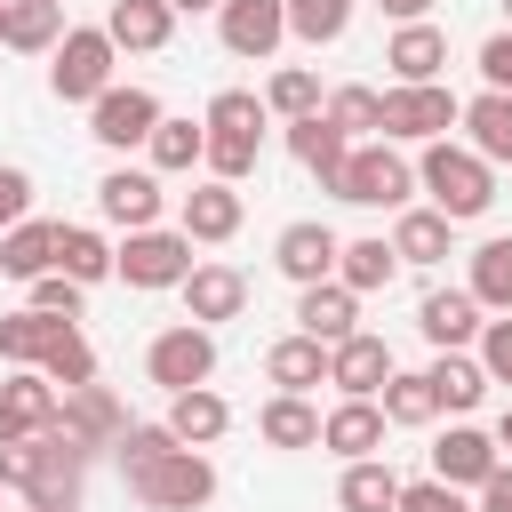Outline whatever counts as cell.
<instances>
[{"instance_id": "ffe728a7", "label": "cell", "mask_w": 512, "mask_h": 512, "mask_svg": "<svg viewBox=\"0 0 512 512\" xmlns=\"http://www.w3.org/2000/svg\"><path fill=\"white\" fill-rule=\"evenodd\" d=\"M416 328L440 344V352H464L488 320H480V304H472V288H432L424 304H416Z\"/></svg>"}, {"instance_id": "681fc988", "label": "cell", "mask_w": 512, "mask_h": 512, "mask_svg": "<svg viewBox=\"0 0 512 512\" xmlns=\"http://www.w3.org/2000/svg\"><path fill=\"white\" fill-rule=\"evenodd\" d=\"M480 80H488L496 96H512V32H488V40H480Z\"/></svg>"}, {"instance_id": "f5cc1de1", "label": "cell", "mask_w": 512, "mask_h": 512, "mask_svg": "<svg viewBox=\"0 0 512 512\" xmlns=\"http://www.w3.org/2000/svg\"><path fill=\"white\" fill-rule=\"evenodd\" d=\"M176 16H208V8H224V0H168Z\"/></svg>"}, {"instance_id": "6da1fadb", "label": "cell", "mask_w": 512, "mask_h": 512, "mask_svg": "<svg viewBox=\"0 0 512 512\" xmlns=\"http://www.w3.org/2000/svg\"><path fill=\"white\" fill-rule=\"evenodd\" d=\"M120 480L152 512H200L216 496V464L200 448H184L168 424H128L120 432Z\"/></svg>"}, {"instance_id": "74e56055", "label": "cell", "mask_w": 512, "mask_h": 512, "mask_svg": "<svg viewBox=\"0 0 512 512\" xmlns=\"http://www.w3.org/2000/svg\"><path fill=\"white\" fill-rule=\"evenodd\" d=\"M144 152H152V176H176V168H200V160H208V128H192V120H160Z\"/></svg>"}, {"instance_id": "d4e9b609", "label": "cell", "mask_w": 512, "mask_h": 512, "mask_svg": "<svg viewBox=\"0 0 512 512\" xmlns=\"http://www.w3.org/2000/svg\"><path fill=\"white\" fill-rule=\"evenodd\" d=\"M264 376L280 384V392H312V384H328V344L320 336H280L272 352H264Z\"/></svg>"}, {"instance_id": "f546056e", "label": "cell", "mask_w": 512, "mask_h": 512, "mask_svg": "<svg viewBox=\"0 0 512 512\" xmlns=\"http://www.w3.org/2000/svg\"><path fill=\"white\" fill-rule=\"evenodd\" d=\"M64 32H72V24H64V0H8V48H24V56H56Z\"/></svg>"}, {"instance_id": "1f68e13d", "label": "cell", "mask_w": 512, "mask_h": 512, "mask_svg": "<svg viewBox=\"0 0 512 512\" xmlns=\"http://www.w3.org/2000/svg\"><path fill=\"white\" fill-rule=\"evenodd\" d=\"M56 272H72L80 288H88V280H112V272H120V248H112L104 232H88V224H64V240H56Z\"/></svg>"}, {"instance_id": "4dcf8cb0", "label": "cell", "mask_w": 512, "mask_h": 512, "mask_svg": "<svg viewBox=\"0 0 512 512\" xmlns=\"http://www.w3.org/2000/svg\"><path fill=\"white\" fill-rule=\"evenodd\" d=\"M448 232H456V224H448L440 208H400L392 256H400V264H440V256H448Z\"/></svg>"}, {"instance_id": "4316f807", "label": "cell", "mask_w": 512, "mask_h": 512, "mask_svg": "<svg viewBox=\"0 0 512 512\" xmlns=\"http://www.w3.org/2000/svg\"><path fill=\"white\" fill-rule=\"evenodd\" d=\"M256 432H264L272 448H320V408H312L304 392H272V400L256 408Z\"/></svg>"}, {"instance_id": "3957f363", "label": "cell", "mask_w": 512, "mask_h": 512, "mask_svg": "<svg viewBox=\"0 0 512 512\" xmlns=\"http://www.w3.org/2000/svg\"><path fill=\"white\" fill-rule=\"evenodd\" d=\"M416 184L432 192V208L448 216V224H472V216H488V200H496V176H488V160L472 152V144H424V160H416Z\"/></svg>"}, {"instance_id": "44dd1931", "label": "cell", "mask_w": 512, "mask_h": 512, "mask_svg": "<svg viewBox=\"0 0 512 512\" xmlns=\"http://www.w3.org/2000/svg\"><path fill=\"white\" fill-rule=\"evenodd\" d=\"M320 448H336L344 464L376 456V448H384V408H376V400H344V408H328V416H320Z\"/></svg>"}, {"instance_id": "816d5d0a", "label": "cell", "mask_w": 512, "mask_h": 512, "mask_svg": "<svg viewBox=\"0 0 512 512\" xmlns=\"http://www.w3.org/2000/svg\"><path fill=\"white\" fill-rule=\"evenodd\" d=\"M376 8H384V16H400V24H432V8H440V0H376Z\"/></svg>"}, {"instance_id": "f1b7e54d", "label": "cell", "mask_w": 512, "mask_h": 512, "mask_svg": "<svg viewBox=\"0 0 512 512\" xmlns=\"http://www.w3.org/2000/svg\"><path fill=\"white\" fill-rule=\"evenodd\" d=\"M424 384H432V400H440L448 416H464V408H480V400H488V368H480V360H464V352H440V360L424 368Z\"/></svg>"}, {"instance_id": "277c9868", "label": "cell", "mask_w": 512, "mask_h": 512, "mask_svg": "<svg viewBox=\"0 0 512 512\" xmlns=\"http://www.w3.org/2000/svg\"><path fill=\"white\" fill-rule=\"evenodd\" d=\"M112 32L104 24H72L64 40H56V56H48V88L64 96V104H96L104 88H112Z\"/></svg>"}, {"instance_id": "d6986e66", "label": "cell", "mask_w": 512, "mask_h": 512, "mask_svg": "<svg viewBox=\"0 0 512 512\" xmlns=\"http://www.w3.org/2000/svg\"><path fill=\"white\" fill-rule=\"evenodd\" d=\"M240 304H248V280H240L232 264H192V280H184V312H192V328L240 320Z\"/></svg>"}, {"instance_id": "83f0119b", "label": "cell", "mask_w": 512, "mask_h": 512, "mask_svg": "<svg viewBox=\"0 0 512 512\" xmlns=\"http://www.w3.org/2000/svg\"><path fill=\"white\" fill-rule=\"evenodd\" d=\"M56 240H64V224H40V216H24V224L0 240V272H16V280H40V272H56Z\"/></svg>"}, {"instance_id": "7bdbcfd3", "label": "cell", "mask_w": 512, "mask_h": 512, "mask_svg": "<svg viewBox=\"0 0 512 512\" xmlns=\"http://www.w3.org/2000/svg\"><path fill=\"white\" fill-rule=\"evenodd\" d=\"M264 104H272L280 120H304V112H320V80H312L304 64H288V72H272V88H264Z\"/></svg>"}, {"instance_id": "603a6c76", "label": "cell", "mask_w": 512, "mask_h": 512, "mask_svg": "<svg viewBox=\"0 0 512 512\" xmlns=\"http://www.w3.org/2000/svg\"><path fill=\"white\" fill-rule=\"evenodd\" d=\"M104 32H112V48H136V56H152V48H168V32H176V8H168V0H112Z\"/></svg>"}, {"instance_id": "ba28073f", "label": "cell", "mask_w": 512, "mask_h": 512, "mask_svg": "<svg viewBox=\"0 0 512 512\" xmlns=\"http://www.w3.org/2000/svg\"><path fill=\"white\" fill-rule=\"evenodd\" d=\"M120 280L128 288H184L192 280V240L184 232H128L120 240Z\"/></svg>"}, {"instance_id": "484cf974", "label": "cell", "mask_w": 512, "mask_h": 512, "mask_svg": "<svg viewBox=\"0 0 512 512\" xmlns=\"http://www.w3.org/2000/svg\"><path fill=\"white\" fill-rule=\"evenodd\" d=\"M400 472L384 464V456H360V464H344V480H336V504L344 512H400Z\"/></svg>"}, {"instance_id": "d590c367", "label": "cell", "mask_w": 512, "mask_h": 512, "mask_svg": "<svg viewBox=\"0 0 512 512\" xmlns=\"http://www.w3.org/2000/svg\"><path fill=\"white\" fill-rule=\"evenodd\" d=\"M472 304L480 312H512V240H480L472 248Z\"/></svg>"}, {"instance_id": "cb8c5ba5", "label": "cell", "mask_w": 512, "mask_h": 512, "mask_svg": "<svg viewBox=\"0 0 512 512\" xmlns=\"http://www.w3.org/2000/svg\"><path fill=\"white\" fill-rule=\"evenodd\" d=\"M240 232V184H192L184 192V240H232Z\"/></svg>"}, {"instance_id": "7dc6e473", "label": "cell", "mask_w": 512, "mask_h": 512, "mask_svg": "<svg viewBox=\"0 0 512 512\" xmlns=\"http://www.w3.org/2000/svg\"><path fill=\"white\" fill-rule=\"evenodd\" d=\"M24 216H32V176H24V168H0V240H8Z\"/></svg>"}, {"instance_id": "c3c4849f", "label": "cell", "mask_w": 512, "mask_h": 512, "mask_svg": "<svg viewBox=\"0 0 512 512\" xmlns=\"http://www.w3.org/2000/svg\"><path fill=\"white\" fill-rule=\"evenodd\" d=\"M400 512H472V504L448 480H416V488H400Z\"/></svg>"}, {"instance_id": "7402d4cb", "label": "cell", "mask_w": 512, "mask_h": 512, "mask_svg": "<svg viewBox=\"0 0 512 512\" xmlns=\"http://www.w3.org/2000/svg\"><path fill=\"white\" fill-rule=\"evenodd\" d=\"M288 152H296L320 184H336V168L352 160V136H344L328 112H304V120H288Z\"/></svg>"}, {"instance_id": "2e32d148", "label": "cell", "mask_w": 512, "mask_h": 512, "mask_svg": "<svg viewBox=\"0 0 512 512\" xmlns=\"http://www.w3.org/2000/svg\"><path fill=\"white\" fill-rule=\"evenodd\" d=\"M488 472H496V432L448 424L440 448H432V480H448V488H488Z\"/></svg>"}, {"instance_id": "d6a6232c", "label": "cell", "mask_w": 512, "mask_h": 512, "mask_svg": "<svg viewBox=\"0 0 512 512\" xmlns=\"http://www.w3.org/2000/svg\"><path fill=\"white\" fill-rule=\"evenodd\" d=\"M224 424H232V408L200 384V392H176L168 400V432L184 440V448H208V440H224Z\"/></svg>"}, {"instance_id": "7c38bea8", "label": "cell", "mask_w": 512, "mask_h": 512, "mask_svg": "<svg viewBox=\"0 0 512 512\" xmlns=\"http://www.w3.org/2000/svg\"><path fill=\"white\" fill-rule=\"evenodd\" d=\"M336 256H344V240H336L328 224H312V216H304V224H288V232L272 240V264H280L296 288H320V280H336Z\"/></svg>"}, {"instance_id": "4fadbf2b", "label": "cell", "mask_w": 512, "mask_h": 512, "mask_svg": "<svg viewBox=\"0 0 512 512\" xmlns=\"http://www.w3.org/2000/svg\"><path fill=\"white\" fill-rule=\"evenodd\" d=\"M56 432L72 440V448H120V432H128V416H120V400L104 392V384H80V392H64V416H56Z\"/></svg>"}, {"instance_id": "60d3db41", "label": "cell", "mask_w": 512, "mask_h": 512, "mask_svg": "<svg viewBox=\"0 0 512 512\" xmlns=\"http://www.w3.org/2000/svg\"><path fill=\"white\" fill-rule=\"evenodd\" d=\"M344 24H352V0H288V32L312 40V48L344 40Z\"/></svg>"}, {"instance_id": "9c48e42d", "label": "cell", "mask_w": 512, "mask_h": 512, "mask_svg": "<svg viewBox=\"0 0 512 512\" xmlns=\"http://www.w3.org/2000/svg\"><path fill=\"white\" fill-rule=\"evenodd\" d=\"M168 112H160V96L152 88H104L96 104H88V136L96 144H112V152H128V144H152V128H160Z\"/></svg>"}, {"instance_id": "8992f818", "label": "cell", "mask_w": 512, "mask_h": 512, "mask_svg": "<svg viewBox=\"0 0 512 512\" xmlns=\"http://www.w3.org/2000/svg\"><path fill=\"white\" fill-rule=\"evenodd\" d=\"M144 368H152V384H168V400L176 392H200L208 376H216V336L208 328H160L152 336V352H144Z\"/></svg>"}, {"instance_id": "5b68a950", "label": "cell", "mask_w": 512, "mask_h": 512, "mask_svg": "<svg viewBox=\"0 0 512 512\" xmlns=\"http://www.w3.org/2000/svg\"><path fill=\"white\" fill-rule=\"evenodd\" d=\"M336 200H352V208H408V192H416V168L392 152V144H352V160L336 168V184H328Z\"/></svg>"}, {"instance_id": "bcb514c9", "label": "cell", "mask_w": 512, "mask_h": 512, "mask_svg": "<svg viewBox=\"0 0 512 512\" xmlns=\"http://www.w3.org/2000/svg\"><path fill=\"white\" fill-rule=\"evenodd\" d=\"M480 368H488V384H512V312L480 328Z\"/></svg>"}, {"instance_id": "11a10c76", "label": "cell", "mask_w": 512, "mask_h": 512, "mask_svg": "<svg viewBox=\"0 0 512 512\" xmlns=\"http://www.w3.org/2000/svg\"><path fill=\"white\" fill-rule=\"evenodd\" d=\"M0 48H8V0H0Z\"/></svg>"}, {"instance_id": "f35d334b", "label": "cell", "mask_w": 512, "mask_h": 512, "mask_svg": "<svg viewBox=\"0 0 512 512\" xmlns=\"http://www.w3.org/2000/svg\"><path fill=\"white\" fill-rule=\"evenodd\" d=\"M40 376L48 384H64V392H80V384H96V352H88V336L64 320L56 336H48V360H40Z\"/></svg>"}, {"instance_id": "db71d44e", "label": "cell", "mask_w": 512, "mask_h": 512, "mask_svg": "<svg viewBox=\"0 0 512 512\" xmlns=\"http://www.w3.org/2000/svg\"><path fill=\"white\" fill-rule=\"evenodd\" d=\"M496 448H512V408H504V416H496Z\"/></svg>"}, {"instance_id": "f907efd6", "label": "cell", "mask_w": 512, "mask_h": 512, "mask_svg": "<svg viewBox=\"0 0 512 512\" xmlns=\"http://www.w3.org/2000/svg\"><path fill=\"white\" fill-rule=\"evenodd\" d=\"M480 512H512V464H496V472H488V488H480Z\"/></svg>"}, {"instance_id": "8fae6325", "label": "cell", "mask_w": 512, "mask_h": 512, "mask_svg": "<svg viewBox=\"0 0 512 512\" xmlns=\"http://www.w3.org/2000/svg\"><path fill=\"white\" fill-rule=\"evenodd\" d=\"M216 32H224V48L232 56H272L280 40H288V0H224L216 8Z\"/></svg>"}, {"instance_id": "9f6ffc18", "label": "cell", "mask_w": 512, "mask_h": 512, "mask_svg": "<svg viewBox=\"0 0 512 512\" xmlns=\"http://www.w3.org/2000/svg\"><path fill=\"white\" fill-rule=\"evenodd\" d=\"M504 16H512V0H504Z\"/></svg>"}, {"instance_id": "ac0fdd59", "label": "cell", "mask_w": 512, "mask_h": 512, "mask_svg": "<svg viewBox=\"0 0 512 512\" xmlns=\"http://www.w3.org/2000/svg\"><path fill=\"white\" fill-rule=\"evenodd\" d=\"M384 64H392L400 88H424V80H440V64H448V32H440V24H400V32L384 40Z\"/></svg>"}, {"instance_id": "f6af8a7d", "label": "cell", "mask_w": 512, "mask_h": 512, "mask_svg": "<svg viewBox=\"0 0 512 512\" xmlns=\"http://www.w3.org/2000/svg\"><path fill=\"white\" fill-rule=\"evenodd\" d=\"M32 312H48V320H80V280H72V272H40V280H32Z\"/></svg>"}, {"instance_id": "e0dca14e", "label": "cell", "mask_w": 512, "mask_h": 512, "mask_svg": "<svg viewBox=\"0 0 512 512\" xmlns=\"http://www.w3.org/2000/svg\"><path fill=\"white\" fill-rule=\"evenodd\" d=\"M296 328H304V336H320V344L336 352L344 336H360V296H352L344 280H320V288H304V296H296Z\"/></svg>"}, {"instance_id": "30bf717a", "label": "cell", "mask_w": 512, "mask_h": 512, "mask_svg": "<svg viewBox=\"0 0 512 512\" xmlns=\"http://www.w3.org/2000/svg\"><path fill=\"white\" fill-rule=\"evenodd\" d=\"M56 416H64V400L40 368H16L0 384V440H40V432H56Z\"/></svg>"}, {"instance_id": "52a82bcc", "label": "cell", "mask_w": 512, "mask_h": 512, "mask_svg": "<svg viewBox=\"0 0 512 512\" xmlns=\"http://www.w3.org/2000/svg\"><path fill=\"white\" fill-rule=\"evenodd\" d=\"M456 120H464V104H456L440 80H424V88H384V136H408V144H440Z\"/></svg>"}, {"instance_id": "e575fe53", "label": "cell", "mask_w": 512, "mask_h": 512, "mask_svg": "<svg viewBox=\"0 0 512 512\" xmlns=\"http://www.w3.org/2000/svg\"><path fill=\"white\" fill-rule=\"evenodd\" d=\"M464 128H472V152H480L488 168L512 160V96H496V88L472 96V104H464Z\"/></svg>"}, {"instance_id": "ee69618b", "label": "cell", "mask_w": 512, "mask_h": 512, "mask_svg": "<svg viewBox=\"0 0 512 512\" xmlns=\"http://www.w3.org/2000/svg\"><path fill=\"white\" fill-rule=\"evenodd\" d=\"M320 112H328L344 136H368V128H384V96H376V88H336Z\"/></svg>"}, {"instance_id": "836d02e7", "label": "cell", "mask_w": 512, "mask_h": 512, "mask_svg": "<svg viewBox=\"0 0 512 512\" xmlns=\"http://www.w3.org/2000/svg\"><path fill=\"white\" fill-rule=\"evenodd\" d=\"M392 272H400L392 240H344V256H336V280H344L352 296H376V288H392Z\"/></svg>"}, {"instance_id": "5bb4252c", "label": "cell", "mask_w": 512, "mask_h": 512, "mask_svg": "<svg viewBox=\"0 0 512 512\" xmlns=\"http://www.w3.org/2000/svg\"><path fill=\"white\" fill-rule=\"evenodd\" d=\"M328 384H336L344 400H376V392L392 384V344H384V336H344V344L328 352Z\"/></svg>"}, {"instance_id": "b9f144b4", "label": "cell", "mask_w": 512, "mask_h": 512, "mask_svg": "<svg viewBox=\"0 0 512 512\" xmlns=\"http://www.w3.org/2000/svg\"><path fill=\"white\" fill-rule=\"evenodd\" d=\"M376 408H384V424H432V416H440L432 384H424V376H400V368H392V384H384Z\"/></svg>"}, {"instance_id": "8d00e7d4", "label": "cell", "mask_w": 512, "mask_h": 512, "mask_svg": "<svg viewBox=\"0 0 512 512\" xmlns=\"http://www.w3.org/2000/svg\"><path fill=\"white\" fill-rule=\"evenodd\" d=\"M56 328H64V320H48V312H0V360H8V368H40Z\"/></svg>"}, {"instance_id": "9a60e30c", "label": "cell", "mask_w": 512, "mask_h": 512, "mask_svg": "<svg viewBox=\"0 0 512 512\" xmlns=\"http://www.w3.org/2000/svg\"><path fill=\"white\" fill-rule=\"evenodd\" d=\"M96 208H104L120 232H152V224H160V176H152V168H112V176L96 184Z\"/></svg>"}, {"instance_id": "ab89813d", "label": "cell", "mask_w": 512, "mask_h": 512, "mask_svg": "<svg viewBox=\"0 0 512 512\" xmlns=\"http://www.w3.org/2000/svg\"><path fill=\"white\" fill-rule=\"evenodd\" d=\"M264 96H248V88H224L216 104H208V136H256L264 144Z\"/></svg>"}, {"instance_id": "7a4b0ae2", "label": "cell", "mask_w": 512, "mask_h": 512, "mask_svg": "<svg viewBox=\"0 0 512 512\" xmlns=\"http://www.w3.org/2000/svg\"><path fill=\"white\" fill-rule=\"evenodd\" d=\"M88 480V448H72L64 432L40 440H0V488H24L32 512H72Z\"/></svg>"}]
</instances>
